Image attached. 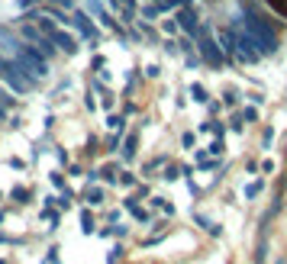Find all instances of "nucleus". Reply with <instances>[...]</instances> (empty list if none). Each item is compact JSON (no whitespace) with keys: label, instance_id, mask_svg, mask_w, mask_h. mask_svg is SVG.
I'll return each mask as SVG.
<instances>
[{"label":"nucleus","instance_id":"obj_1","mask_svg":"<svg viewBox=\"0 0 287 264\" xmlns=\"http://www.w3.org/2000/svg\"><path fill=\"white\" fill-rule=\"evenodd\" d=\"M52 39H55L58 45H62V52H75V42H71L68 35H62V32H52Z\"/></svg>","mask_w":287,"mask_h":264},{"label":"nucleus","instance_id":"obj_2","mask_svg":"<svg viewBox=\"0 0 287 264\" xmlns=\"http://www.w3.org/2000/svg\"><path fill=\"white\" fill-rule=\"evenodd\" d=\"M181 26H187L190 32L197 35V23H194V13H181Z\"/></svg>","mask_w":287,"mask_h":264}]
</instances>
